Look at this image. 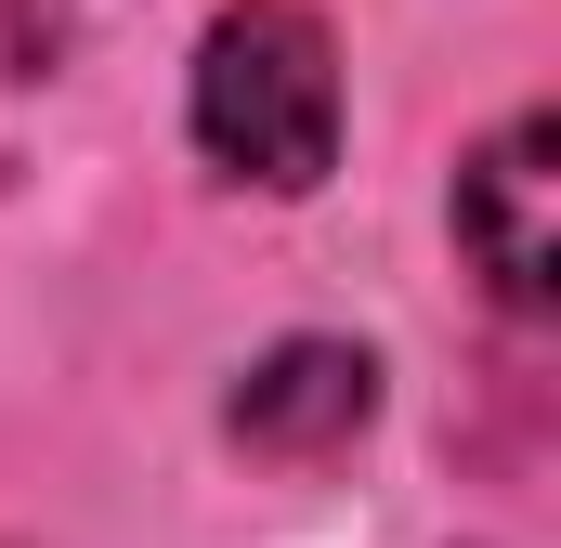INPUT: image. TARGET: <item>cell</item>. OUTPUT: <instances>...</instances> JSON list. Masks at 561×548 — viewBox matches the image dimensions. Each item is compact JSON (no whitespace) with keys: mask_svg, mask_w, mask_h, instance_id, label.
I'll use <instances>...</instances> for the list:
<instances>
[{"mask_svg":"<svg viewBox=\"0 0 561 548\" xmlns=\"http://www.w3.org/2000/svg\"><path fill=\"white\" fill-rule=\"evenodd\" d=\"M183 132L222 183L327 196L340 170V39L313 0H222L183 66Z\"/></svg>","mask_w":561,"mask_h":548,"instance_id":"obj_1","label":"cell"},{"mask_svg":"<svg viewBox=\"0 0 561 548\" xmlns=\"http://www.w3.org/2000/svg\"><path fill=\"white\" fill-rule=\"evenodd\" d=\"M444 222H457V262L483 274V300L510 327H549L561 313V118L549 105H510L457 157Z\"/></svg>","mask_w":561,"mask_h":548,"instance_id":"obj_2","label":"cell"},{"mask_svg":"<svg viewBox=\"0 0 561 548\" xmlns=\"http://www.w3.org/2000/svg\"><path fill=\"white\" fill-rule=\"evenodd\" d=\"M366 418H379V353H366V340H327V327L275 340V353L222 392V431H236L249 457H340Z\"/></svg>","mask_w":561,"mask_h":548,"instance_id":"obj_3","label":"cell"}]
</instances>
